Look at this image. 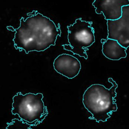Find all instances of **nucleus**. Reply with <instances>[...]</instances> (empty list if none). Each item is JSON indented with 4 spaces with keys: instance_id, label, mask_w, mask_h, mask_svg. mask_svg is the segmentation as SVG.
<instances>
[{
    "instance_id": "nucleus-1",
    "label": "nucleus",
    "mask_w": 129,
    "mask_h": 129,
    "mask_svg": "<svg viewBox=\"0 0 129 129\" xmlns=\"http://www.w3.org/2000/svg\"><path fill=\"white\" fill-rule=\"evenodd\" d=\"M27 15L26 19L21 18L18 28L7 27L8 30L15 32L13 40L16 49L24 50L28 54L32 51H44L54 46L57 37L61 35L60 24H56L37 11H33Z\"/></svg>"
},
{
    "instance_id": "nucleus-2",
    "label": "nucleus",
    "mask_w": 129,
    "mask_h": 129,
    "mask_svg": "<svg viewBox=\"0 0 129 129\" xmlns=\"http://www.w3.org/2000/svg\"><path fill=\"white\" fill-rule=\"evenodd\" d=\"M108 80L112 84L110 88L100 84H93L86 89L83 96V104L92 115L89 118L97 122L106 121L113 112L117 110L115 98L118 85L112 78Z\"/></svg>"
},
{
    "instance_id": "nucleus-3",
    "label": "nucleus",
    "mask_w": 129,
    "mask_h": 129,
    "mask_svg": "<svg viewBox=\"0 0 129 129\" xmlns=\"http://www.w3.org/2000/svg\"><path fill=\"white\" fill-rule=\"evenodd\" d=\"M43 98L42 93L23 95L18 92L13 97L12 113L17 114L24 122L36 126L42 122L48 114Z\"/></svg>"
},
{
    "instance_id": "nucleus-4",
    "label": "nucleus",
    "mask_w": 129,
    "mask_h": 129,
    "mask_svg": "<svg viewBox=\"0 0 129 129\" xmlns=\"http://www.w3.org/2000/svg\"><path fill=\"white\" fill-rule=\"evenodd\" d=\"M92 24V22L86 21L80 18L77 19L73 24L68 25L69 45H62L63 49L87 59L88 48L95 41V31Z\"/></svg>"
},
{
    "instance_id": "nucleus-5",
    "label": "nucleus",
    "mask_w": 129,
    "mask_h": 129,
    "mask_svg": "<svg viewBox=\"0 0 129 129\" xmlns=\"http://www.w3.org/2000/svg\"><path fill=\"white\" fill-rule=\"evenodd\" d=\"M107 38L117 40L122 47H129V5L122 8L120 18L114 20H107Z\"/></svg>"
},
{
    "instance_id": "nucleus-6",
    "label": "nucleus",
    "mask_w": 129,
    "mask_h": 129,
    "mask_svg": "<svg viewBox=\"0 0 129 129\" xmlns=\"http://www.w3.org/2000/svg\"><path fill=\"white\" fill-rule=\"evenodd\" d=\"M92 5L95 12L103 14L105 20H114L120 18L122 8L129 5V0H94Z\"/></svg>"
},
{
    "instance_id": "nucleus-7",
    "label": "nucleus",
    "mask_w": 129,
    "mask_h": 129,
    "mask_svg": "<svg viewBox=\"0 0 129 129\" xmlns=\"http://www.w3.org/2000/svg\"><path fill=\"white\" fill-rule=\"evenodd\" d=\"M53 66L54 70L62 75L72 79L77 76L81 69L79 60L68 54H61L54 60Z\"/></svg>"
},
{
    "instance_id": "nucleus-8",
    "label": "nucleus",
    "mask_w": 129,
    "mask_h": 129,
    "mask_svg": "<svg viewBox=\"0 0 129 129\" xmlns=\"http://www.w3.org/2000/svg\"><path fill=\"white\" fill-rule=\"evenodd\" d=\"M102 43V52L103 55L108 59L117 61L126 57V48L122 47L114 39L106 38L101 40Z\"/></svg>"
},
{
    "instance_id": "nucleus-9",
    "label": "nucleus",
    "mask_w": 129,
    "mask_h": 129,
    "mask_svg": "<svg viewBox=\"0 0 129 129\" xmlns=\"http://www.w3.org/2000/svg\"><path fill=\"white\" fill-rule=\"evenodd\" d=\"M32 125L29 124L22 120L17 118L13 119L11 122L7 123L5 129H32Z\"/></svg>"
}]
</instances>
